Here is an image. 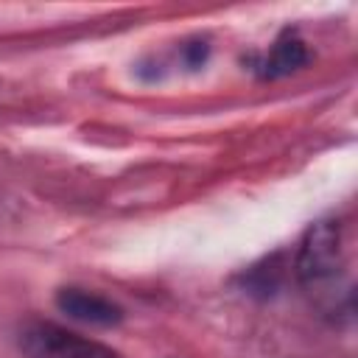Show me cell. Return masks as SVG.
<instances>
[{
    "mask_svg": "<svg viewBox=\"0 0 358 358\" xmlns=\"http://www.w3.org/2000/svg\"><path fill=\"white\" fill-rule=\"evenodd\" d=\"M28 358H120L101 341L84 338L73 330H64L50 322H34L22 330L20 338Z\"/></svg>",
    "mask_w": 358,
    "mask_h": 358,
    "instance_id": "obj_1",
    "label": "cell"
},
{
    "mask_svg": "<svg viewBox=\"0 0 358 358\" xmlns=\"http://www.w3.org/2000/svg\"><path fill=\"white\" fill-rule=\"evenodd\" d=\"M338 266V227L336 221H319L308 229L299 255H296V274L305 285H319L336 277Z\"/></svg>",
    "mask_w": 358,
    "mask_h": 358,
    "instance_id": "obj_2",
    "label": "cell"
},
{
    "mask_svg": "<svg viewBox=\"0 0 358 358\" xmlns=\"http://www.w3.org/2000/svg\"><path fill=\"white\" fill-rule=\"evenodd\" d=\"M56 308L81 322V324H92V327H115L123 322V308L95 291H87V288H76V285H67V288H59L56 291Z\"/></svg>",
    "mask_w": 358,
    "mask_h": 358,
    "instance_id": "obj_3",
    "label": "cell"
},
{
    "mask_svg": "<svg viewBox=\"0 0 358 358\" xmlns=\"http://www.w3.org/2000/svg\"><path fill=\"white\" fill-rule=\"evenodd\" d=\"M310 59L305 42L299 39L296 31L285 28L268 53H260V56H249V70L260 78H282V76H291L294 70L305 67Z\"/></svg>",
    "mask_w": 358,
    "mask_h": 358,
    "instance_id": "obj_4",
    "label": "cell"
},
{
    "mask_svg": "<svg viewBox=\"0 0 358 358\" xmlns=\"http://www.w3.org/2000/svg\"><path fill=\"white\" fill-rule=\"evenodd\" d=\"M182 56H185V64H187V67H201V64L207 62V56H210L207 39H193V42H187L185 50H182Z\"/></svg>",
    "mask_w": 358,
    "mask_h": 358,
    "instance_id": "obj_5",
    "label": "cell"
}]
</instances>
